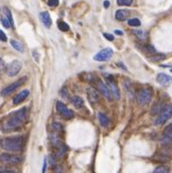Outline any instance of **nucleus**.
I'll return each mask as SVG.
<instances>
[{"mask_svg": "<svg viewBox=\"0 0 172 173\" xmlns=\"http://www.w3.org/2000/svg\"><path fill=\"white\" fill-rule=\"evenodd\" d=\"M27 118V109L22 108L18 110L17 112L13 113L4 123H3L1 130L4 133H9V132H13L18 130L21 126L24 124Z\"/></svg>", "mask_w": 172, "mask_h": 173, "instance_id": "1", "label": "nucleus"}, {"mask_svg": "<svg viewBox=\"0 0 172 173\" xmlns=\"http://www.w3.org/2000/svg\"><path fill=\"white\" fill-rule=\"evenodd\" d=\"M25 139L22 136L6 137L0 140V146L3 150L11 152H20L23 149Z\"/></svg>", "mask_w": 172, "mask_h": 173, "instance_id": "2", "label": "nucleus"}, {"mask_svg": "<svg viewBox=\"0 0 172 173\" xmlns=\"http://www.w3.org/2000/svg\"><path fill=\"white\" fill-rule=\"evenodd\" d=\"M152 97H153V91L151 88H144V89H141L137 93L136 96L137 103L140 106H145L148 103H150V101L152 100Z\"/></svg>", "mask_w": 172, "mask_h": 173, "instance_id": "3", "label": "nucleus"}, {"mask_svg": "<svg viewBox=\"0 0 172 173\" xmlns=\"http://www.w3.org/2000/svg\"><path fill=\"white\" fill-rule=\"evenodd\" d=\"M172 117V106L171 105H166L163 107V109L161 110V112L159 113L158 117L155 119L154 124L156 126L163 125L165 122Z\"/></svg>", "mask_w": 172, "mask_h": 173, "instance_id": "4", "label": "nucleus"}, {"mask_svg": "<svg viewBox=\"0 0 172 173\" xmlns=\"http://www.w3.org/2000/svg\"><path fill=\"white\" fill-rule=\"evenodd\" d=\"M105 77H106V82H107V87L109 88V90H110L112 97H113L115 100L119 101L121 98V96H120V91H119V88L117 86V83L115 82L114 78L112 77V75H106Z\"/></svg>", "mask_w": 172, "mask_h": 173, "instance_id": "5", "label": "nucleus"}, {"mask_svg": "<svg viewBox=\"0 0 172 173\" xmlns=\"http://www.w3.org/2000/svg\"><path fill=\"white\" fill-rule=\"evenodd\" d=\"M22 161V157L14 155V154L9 153H2L0 154V162L5 163V164H18Z\"/></svg>", "mask_w": 172, "mask_h": 173, "instance_id": "6", "label": "nucleus"}, {"mask_svg": "<svg viewBox=\"0 0 172 173\" xmlns=\"http://www.w3.org/2000/svg\"><path fill=\"white\" fill-rule=\"evenodd\" d=\"M25 81H26V77H23V78H19L18 81L14 82V83L10 84L9 86H7L6 88H4V89L1 91V95H2V96H8V95H10V94L13 93L15 90H17L20 86H22V85L25 83Z\"/></svg>", "mask_w": 172, "mask_h": 173, "instance_id": "7", "label": "nucleus"}, {"mask_svg": "<svg viewBox=\"0 0 172 173\" xmlns=\"http://www.w3.org/2000/svg\"><path fill=\"white\" fill-rule=\"evenodd\" d=\"M21 68H22V62L18 61V59H15V61L11 62L10 64L7 65V68H6V74H7L9 77H14V75H16L19 73Z\"/></svg>", "mask_w": 172, "mask_h": 173, "instance_id": "8", "label": "nucleus"}, {"mask_svg": "<svg viewBox=\"0 0 172 173\" xmlns=\"http://www.w3.org/2000/svg\"><path fill=\"white\" fill-rule=\"evenodd\" d=\"M57 111L61 117H64V119H67V120H70V119L74 118V112L68 109V107L61 102H57Z\"/></svg>", "mask_w": 172, "mask_h": 173, "instance_id": "9", "label": "nucleus"}, {"mask_svg": "<svg viewBox=\"0 0 172 173\" xmlns=\"http://www.w3.org/2000/svg\"><path fill=\"white\" fill-rule=\"evenodd\" d=\"M160 143L163 147H169L172 144V124L165 129L161 136Z\"/></svg>", "mask_w": 172, "mask_h": 173, "instance_id": "10", "label": "nucleus"}, {"mask_svg": "<svg viewBox=\"0 0 172 173\" xmlns=\"http://www.w3.org/2000/svg\"><path fill=\"white\" fill-rule=\"evenodd\" d=\"M95 85H96V87L98 88V90L100 91V93H101L106 99H107L108 101H112L113 97H112V94L110 92V90H109V88L107 87V85H106L105 83H103V81L99 80V78H97L96 80Z\"/></svg>", "mask_w": 172, "mask_h": 173, "instance_id": "11", "label": "nucleus"}, {"mask_svg": "<svg viewBox=\"0 0 172 173\" xmlns=\"http://www.w3.org/2000/svg\"><path fill=\"white\" fill-rule=\"evenodd\" d=\"M113 49L110 48H104L102 49L101 52H99L97 55L94 56V59L97 62H106V61H109L112 56H113Z\"/></svg>", "mask_w": 172, "mask_h": 173, "instance_id": "12", "label": "nucleus"}, {"mask_svg": "<svg viewBox=\"0 0 172 173\" xmlns=\"http://www.w3.org/2000/svg\"><path fill=\"white\" fill-rule=\"evenodd\" d=\"M155 159L159 161H168L171 158V151L169 150V147H163V149L158 151L155 154Z\"/></svg>", "mask_w": 172, "mask_h": 173, "instance_id": "13", "label": "nucleus"}, {"mask_svg": "<svg viewBox=\"0 0 172 173\" xmlns=\"http://www.w3.org/2000/svg\"><path fill=\"white\" fill-rule=\"evenodd\" d=\"M87 95H88V99L92 104H96L99 102L100 100V96L98 91L94 88H88L87 89Z\"/></svg>", "mask_w": 172, "mask_h": 173, "instance_id": "14", "label": "nucleus"}, {"mask_svg": "<svg viewBox=\"0 0 172 173\" xmlns=\"http://www.w3.org/2000/svg\"><path fill=\"white\" fill-rule=\"evenodd\" d=\"M29 95V91L28 90H23L21 91L19 94H17L16 96L13 98V105H18V104L22 103Z\"/></svg>", "mask_w": 172, "mask_h": 173, "instance_id": "15", "label": "nucleus"}, {"mask_svg": "<svg viewBox=\"0 0 172 173\" xmlns=\"http://www.w3.org/2000/svg\"><path fill=\"white\" fill-rule=\"evenodd\" d=\"M39 17H40V20L42 21V23H43V25H45V27L49 28V27L51 26L52 21H51V15H49V13H48V11H43V12H41V13L39 14Z\"/></svg>", "mask_w": 172, "mask_h": 173, "instance_id": "16", "label": "nucleus"}, {"mask_svg": "<svg viewBox=\"0 0 172 173\" xmlns=\"http://www.w3.org/2000/svg\"><path fill=\"white\" fill-rule=\"evenodd\" d=\"M172 81V78L170 75H168L166 74H159L157 75V83H159L162 86H168Z\"/></svg>", "mask_w": 172, "mask_h": 173, "instance_id": "17", "label": "nucleus"}, {"mask_svg": "<svg viewBox=\"0 0 172 173\" xmlns=\"http://www.w3.org/2000/svg\"><path fill=\"white\" fill-rule=\"evenodd\" d=\"M129 14H130V12L128 10H125V9H119V10L116 11L115 17H116V19L119 20V21H124L128 18Z\"/></svg>", "mask_w": 172, "mask_h": 173, "instance_id": "18", "label": "nucleus"}, {"mask_svg": "<svg viewBox=\"0 0 172 173\" xmlns=\"http://www.w3.org/2000/svg\"><path fill=\"white\" fill-rule=\"evenodd\" d=\"M98 119L100 121V124H101L103 127L107 128V127L110 126V119H109L105 114H103V113H99V114H98Z\"/></svg>", "mask_w": 172, "mask_h": 173, "instance_id": "19", "label": "nucleus"}, {"mask_svg": "<svg viewBox=\"0 0 172 173\" xmlns=\"http://www.w3.org/2000/svg\"><path fill=\"white\" fill-rule=\"evenodd\" d=\"M71 102L77 109H81L84 107V100L81 98V97H78V96L73 97V98L71 99Z\"/></svg>", "mask_w": 172, "mask_h": 173, "instance_id": "20", "label": "nucleus"}, {"mask_svg": "<svg viewBox=\"0 0 172 173\" xmlns=\"http://www.w3.org/2000/svg\"><path fill=\"white\" fill-rule=\"evenodd\" d=\"M10 45H12V48H13L14 49H16L17 52H24V46L22 45V43L17 42V40L11 39L10 40Z\"/></svg>", "mask_w": 172, "mask_h": 173, "instance_id": "21", "label": "nucleus"}, {"mask_svg": "<svg viewBox=\"0 0 172 173\" xmlns=\"http://www.w3.org/2000/svg\"><path fill=\"white\" fill-rule=\"evenodd\" d=\"M133 33L135 34V35L138 37L140 40H143V42H145V40L147 39V37H148V33H147L145 30H142V29L134 30Z\"/></svg>", "mask_w": 172, "mask_h": 173, "instance_id": "22", "label": "nucleus"}, {"mask_svg": "<svg viewBox=\"0 0 172 173\" xmlns=\"http://www.w3.org/2000/svg\"><path fill=\"white\" fill-rule=\"evenodd\" d=\"M3 10H4V14H5V16H6V18H7V19H8L9 22H10L11 26H12V27H14V22H13V18H12L11 11L9 10V9H8L7 7H4V9H3Z\"/></svg>", "mask_w": 172, "mask_h": 173, "instance_id": "23", "label": "nucleus"}, {"mask_svg": "<svg viewBox=\"0 0 172 173\" xmlns=\"http://www.w3.org/2000/svg\"><path fill=\"white\" fill-rule=\"evenodd\" d=\"M154 173H170V171H169V168L166 167V166L160 165L155 168Z\"/></svg>", "mask_w": 172, "mask_h": 173, "instance_id": "24", "label": "nucleus"}, {"mask_svg": "<svg viewBox=\"0 0 172 173\" xmlns=\"http://www.w3.org/2000/svg\"><path fill=\"white\" fill-rule=\"evenodd\" d=\"M83 75H85V78H83L84 81H87V82H89V83H95L97 80L96 77L93 74L88 73V74H84Z\"/></svg>", "mask_w": 172, "mask_h": 173, "instance_id": "25", "label": "nucleus"}, {"mask_svg": "<svg viewBox=\"0 0 172 173\" xmlns=\"http://www.w3.org/2000/svg\"><path fill=\"white\" fill-rule=\"evenodd\" d=\"M165 58H166V56H165L164 55H162V53H157V55L150 56V59H151L152 62H160V61L165 59Z\"/></svg>", "mask_w": 172, "mask_h": 173, "instance_id": "26", "label": "nucleus"}, {"mask_svg": "<svg viewBox=\"0 0 172 173\" xmlns=\"http://www.w3.org/2000/svg\"><path fill=\"white\" fill-rule=\"evenodd\" d=\"M128 24L130 26H140L141 25V21H140L138 18H132V19L128 20Z\"/></svg>", "mask_w": 172, "mask_h": 173, "instance_id": "27", "label": "nucleus"}, {"mask_svg": "<svg viewBox=\"0 0 172 173\" xmlns=\"http://www.w3.org/2000/svg\"><path fill=\"white\" fill-rule=\"evenodd\" d=\"M58 28L61 31H68L70 30V26H68V24L64 22V21H61V22L58 23Z\"/></svg>", "mask_w": 172, "mask_h": 173, "instance_id": "28", "label": "nucleus"}, {"mask_svg": "<svg viewBox=\"0 0 172 173\" xmlns=\"http://www.w3.org/2000/svg\"><path fill=\"white\" fill-rule=\"evenodd\" d=\"M133 0H117L118 5H125V6H130L132 4Z\"/></svg>", "mask_w": 172, "mask_h": 173, "instance_id": "29", "label": "nucleus"}, {"mask_svg": "<svg viewBox=\"0 0 172 173\" xmlns=\"http://www.w3.org/2000/svg\"><path fill=\"white\" fill-rule=\"evenodd\" d=\"M0 20H1V23L3 24V26H4V27L9 28V27L11 26L10 22H9L8 19H7V18H6V17H1V18H0Z\"/></svg>", "mask_w": 172, "mask_h": 173, "instance_id": "30", "label": "nucleus"}, {"mask_svg": "<svg viewBox=\"0 0 172 173\" xmlns=\"http://www.w3.org/2000/svg\"><path fill=\"white\" fill-rule=\"evenodd\" d=\"M68 92L67 88H62V89L61 90V96L64 97V99H68Z\"/></svg>", "mask_w": 172, "mask_h": 173, "instance_id": "31", "label": "nucleus"}, {"mask_svg": "<svg viewBox=\"0 0 172 173\" xmlns=\"http://www.w3.org/2000/svg\"><path fill=\"white\" fill-rule=\"evenodd\" d=\"M48 4L51 7H55V6L58 5V0H48Z\"/></svg>", "mask_w": 172, "mask_h": 173, "instance_id": "32", "label": "nucleus"}, {"mask_svg": "<svg viewBox=\"0 0 172 173\" xmlns=\"http://www.w3.org/2000/svg\"><path fill=\"white\" fill-rule=\"evenodd\" d=\"M5 71V62L2 58H0V75Z\"/></svg>", "mask_w": 172, "mask_h": 173, "instance_id": "33", "label": "nucleus"}, {"mask_svg": "<svg viewBox=\"0 0 172 173\" xmlns=\"http://www.w3.org/2000/svg\"><path fill=\"white\" fill-rule=\"evenodd\" d=\"M0 40L1 42H7V36L1 29H0Z\"/></svg>", "mask_w": 172, "mask_h": 173, "instance_id": "34", "label": "nucleus"}, {"mask_svg": "<svg viewBox=\"0 0 172 173\" xmlns=\"http://www.w3.org/2000/svg\"><path fill=\"white\" fill-rule=\"evenodd\" d=\"M52 129L55 131H61V125L58 123H54L52 124Z\"/></svg>", "mask_w": 172, "mask_h": 173, "instance_id": "35", "label": "nucleus"}, {"mask_svg": "<svg viewBox=\"0 0 172 173\" xmlns=\"http://www.w3.org/2000/svg\"><path fill=\"white\" fill-rule=\"evenodd\" d=\"M104 36H105L108 40H110V42H113L114 38H115L113 34H110V33H104Z\"/></svg>", "mask_w": 172, "mask_h": 173, "instance_id": "36", "label": "nucleus"}, {"mask_svg": "<svg viewBox=\"0 0 172 173\" xmlns=\"http://www.w3.org/2000/svg\"><path fill=\"white\" fill-rule=\"evenodd\" d=\"M45 169H46V158H45V161H43V167H42V172L41 173H45Z\"/></svg>", "mask_w": 172, "mask_h": 173, "instance_id": "37", "label": "nucleus"}, {"mask_svg": "<svg viewBox=\"0 0 172 173\" xmlns=\"http://www.w3.org/2000/svg\"><path fill=\"white\" fill-rule=\"evenodd\" d=\"M104 6H105V8H108L109 6H110V2H109L108 0H106V1L104 2Z\"/></svg>", "mask_w": 172, "mask_h": 173, "instance_id": "38", "label": "nucleus"}, {"mask_svg": "<svg viewBox=\"0 0 172 173\" xmlns=\"http://www.w3.org/2000/svg\"><path fill=\"white\" fill-rule=\"evenodd\" d=\"M115 33H116V34H118V35H123V34H124V33H123V31L118 30V29H117V30H115Z\"/></svg>", "mask_w": 172, "mask_h": 173, "instance_id": "39", "label": "nucleus"}, {"mask_svg": "<svg viewBox=\"0 0 172 173\" xmlns=\"http://www.w3.org/2000/svg\"><path fill=\"white\" fill-rule=\"evenodd\" d=\"M118 65H120V67H121L122 68H124V70H127V68L125 67V65L122 64V62H118Z\"/></svg>", "mask_w": 172, "mask_h": 173, "instance_id": "40", "label": "nucleus"}, {"mask_svg": "<svg viewBox=\"0 0 172 173\" xmlns=\"http://www.w3.org/2000/svg\"><path fill=\"white\" fill-rule=\"evenodd\" d=\"M0 173H15L14 171H0Z\"/></svg>", "mask_w": 172, "mask_h": 173, "instance_id": "41", "label": "nucleus"}, {"mask_svg": "<svg viewBox=\"0 0 172 173\" xmlns=\"http://www.w3.org/2000/svg\"><path fill=\"white\" fill-rule=\"evenodd\" d=\"M170 71H171V72H172V68H170Z\"/></svg>", "mask_w": 172, "mask_h": 173, "instance_id": "42", "label": "nucleus"}]
</instances>
